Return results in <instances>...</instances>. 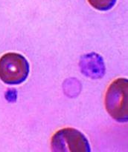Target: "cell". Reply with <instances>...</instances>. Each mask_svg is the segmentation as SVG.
I'll use <instances>...</instances> for the list:
<instances>
[{
    "mask_svg": "<svg viewBox=\"0 0 128 152\" xmlns=\"http://www.w3.org/2000/svg\"><path fill=\"white\" fill-rule=\"evenodd\" d=\"M127 79H118L108 88L105 96L107 112L119 123L127 122Z\"/></svg>",
    "mask_w": 128,
    "mask_h": 152,
    "instance_id": "1",
    "label": "cell"
},
{
    "mask_svg": "<svg viewBox=\"0 0 128 152\" xmlns=\"http://www.w3.org/2000/svg\"><path fill=\"white\" fill-rule=\"evenodd\" d=\"M29 64L23 56L7 53L0 58V79L8 85H19L29 74Z\"/></svg>",
    "mask_w": 128,
    "mask_h": 152,
    "instance_id": "2",
    "label": "cell"
},
{
    "mask_svg": "<svg viewBox=\"0 0 128 152\" xmlns=\"http://www.w3.org/2000/svg\"><path fill=\"white\" fill-rule=\"evenodd\" d=\"M51 149L56 152H90L91 148L84 135L72 128L59 130L51 139Z\"/></svg>",
    "mask_w": 128,
    "mask_h": 152,
    "instance_id": "3",
    "label": "cell"
},
{
    "mask_svg": "<svg viewBox=\"0 0 128 152\" xmlns=\"http://www.w3.org/2000/svg\"><path fill=\"white\" fill-rule=\"evenodd\" d=\"M82 73L90 78H101L104 76L105 68L103 59L95 53L83 56L80 62Z\"/></svg>",
    "mask_w": 128,
    "mask_h": 152,
    "instance_id": "4",
    "label": "cell"
},
{
    "mask_svg": "<svg viewBox=\"0 0 128 152\" xmlns=\"http://www.w3.org/2000/svg\"><path fill=\"white\" fill-rule=\"evenodd\" d=\"M88 1L94 8L106 11L110 10L115 5L116 0H88Z\"/></svg>",
    "mask_w": 128,
    "mask_h": 152,
    "instance_id": "5",
    "label": "cell"
}]
</instances>
